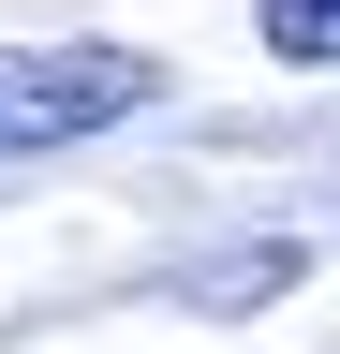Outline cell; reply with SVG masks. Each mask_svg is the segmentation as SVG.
<instances>
[{
	"label": "cell",
	"instance_id": "cell-3",
	"mask_svg": "<svg viewBox=\"0 0 340 354\" xmlns=\"http://www.w3.org/2000/svg\"><path fill=\"white\" fill-rule=\"evenodd\" d=\"M296 266H311L296 236H281V251H237V266H207V281H193V310H251V295H281Z\"/></svg>",
	"mask_w": 340,
	"mask_h": 354
},
{
	"label": "cell",
	"instance_id": "cell-2",
	"mask_svg": "<svg viewBox=\"0 0 340 354\" xmlns=\"http://www.w3.org/2000/svg\"><path fill=\"white\" fill-rule=\"evenodd\" d=\"M251 30L281 74H340V0H251Z\"/></svg>",
	"mask_w": 340,
	"mask_h": 354
},
{
	"label": "cell",
	"instance_id": "cell-1",
	"mask_svg": "<svg viewBox=\"0 0 340 354\" xmlns=\"http://www.w3.org/2000/svg\"><path fill=\"white\" fill-rule=\"evenodd\" d=\"M148 104H163V59H148V44H0V162L89 148V133L148 118Z\"/></svg>",
	"mask_w": 340,
	"mask_h": 354
}]
</instances>
